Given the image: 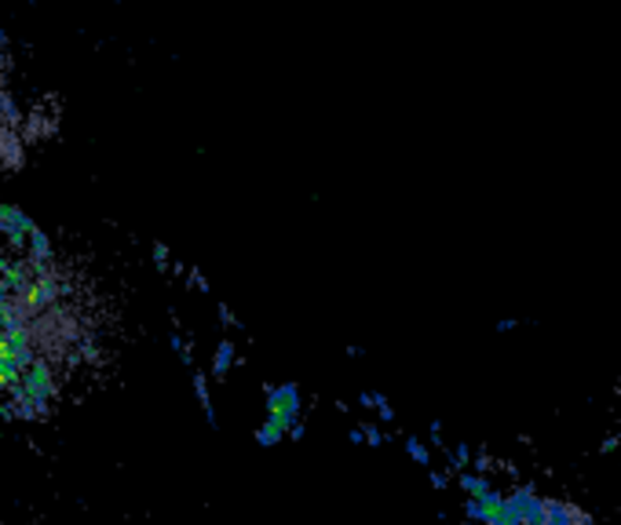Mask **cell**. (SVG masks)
I'll use <instances>...</instances> for the list:
<instances>
[]
</instances>
